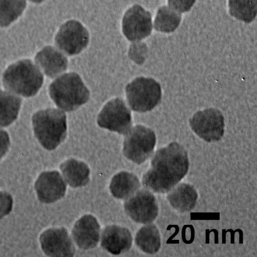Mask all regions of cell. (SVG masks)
<instances>
[{
    "label": "cell",
    "mask_w": 257,
    "mask_h": 257,
    "mask_svg": "<svg viewBox=\"0 0 257 257\" xmlns=\"http://www.w3.org/2000/svg\"><path fill=\"white\" fill-rule=\"evenodd\" d=\"M230 14L236 19L250 23L255 18L257 0H229Z\"/></svg>",
    "instance_id": "603a6c76"
},
{
    "label": "cell",
    "mask_w": 257,
    "mask_h": 257,
    "mask_svg": "<svg viewBox=\"0 0 257 257\" xmlns=\"http://www.w3.org/2000/svg\"><path fill=\"white\" fill-rule=\"evenodd\" d=\"M60 168L65 180L73 188L84 186L89 181L90 170L83 162L70 159L63 162Z\"/></svg>",
    "instance_id": "ac0fdd59"
},
{
    "label": "cell",
    "mask_w": 257,
    "mask_h": 257,
    "mask_svg": "<svg viewBox=\"0 0 257 257\" xmlns=\"http://www.w3.org/2000/svg\"><path fill=\"white\" fill-rule=\"evenodd\" d=\"M135 243L141 250L146 253H157L161 245L158 228L155 224L149 223L142 227L136 234Z\"/></svg>",
    "instance_id": "44dd1931"
},
{
    "label": "cell",
    "mask_w": 257,
    "mask_h": 257,
    "mask_svg": "<svg viewBox=\"0 0 257 257\" xmlns=\"http://www.w3.org/2000/svg\"><path fill=\"white\" fill-rule=\"evenodd\" d=\"M39 200L45 203L54 202L65 195L66 185L57 171L42 172L35 182Z\"/></svg>",
    "instance_id": "4fadbf2b"
},
{
    "label": "cell",
    "mask_w": 257,
    "mask_h": 257,
    "mask_svg": "<svg viewBox=\"0 0 257 257\" xmlns=\"http://www.w3.org/2000/svg\"><path fill=\"white\" fill-rule=\"evenodd\" d=\"M130 107L134 111H150L161 101L162 91L160 84L152 78L139 77L128 83L125 88Z\"/></svg>",
    "instance_id": "5b68a950"
},
{
    "label": "cell",
    "mask_w": 257,
    "mask_h": 257,
    "mask_svg": "<svg viewBox=\"0 0 257 257\" xmlns=\"http://www.w3.org/2000/svg\"><path fill=\"white\" fill-rule=\"evenodd\" d=\"M126 213L135 222L148 224L157 217L158 205L155 196L149 191L142 189L126 198L124 203Z\"/></svg>",
    "instance_id": "30bf717a"
},
{
    "label": "cell",
    "mask_w": 257,
    "mask_h": 257,
    "mask_svg": "<svg viewBox=\"0 0 257 257\" xmlns=\"http://www.w3.org/2000/svg\"><path fill=\"white\" fill-rule=\"evenodd\" d=\"M73 238L81 249L87 250L98 244L100 226L95 217L87 214L82 216L75 223L72 230Z\"/></svg>",
    "instance_id": "5bb4252c"
},
{
    "label": "cell",
    "mask_w": 257,
    "mask_h": 257,
    "mask_svg": "<svg viewBox=\"0 0 257 257\" xmlns=\"http://www.w3.org/2000/svg\"><path fill=\"white\" fill-rule=\"evenodd\" d=\"M140 187V183L137 176L122 171L112 177L109 189L115 198L126 199L136 193Z\"/></svg>",
    "instance_id": "d6986e66"
},
{
    "label": "cell",
    "mask_w": 257,
    "mask_h": 257,
    "mask_svg": "<svg viewBox=\"0 0 257 257\" xmlns=\"http://www.w3.org/2000/svg\"><path fill=\"white\" fill-rule=\"evenodd\" d=\"M167 195L171 205L177 211L185 212L191 210L195 206L198 194L191 184L182 183L173 187Z\"/></svg>",
    "instance_id": "e0dca14e"
},
{
    "label": "cell",
    "mask_w": 257,
    "mask_h": 257,
    "mask_svg": "<svg viewBox=\"0 0 257 257\" xmlns=\"http://www.w3.org/2000/svg\"><path fill=\"white\" fill-rule=\"evenodd\" d=\"M189 122L194 132L207 142L218 141L224 134V117L218 109L210 108L198 111Z\"/></svg>",
    "instance_id": "9c48e42d"
},
{
    "label": "cell",
    "mask_w": 257,
    "mask_h": 257,
    "mask_svg": "<svg viewBox=\"0 0 257 257\" xmlns=\"http://www.w3.org/2000/svg\"><path fill=\"white\" fill-rule=\"evenodd\" d=\"M30 1L34 3L39 4L43 2L44 0H29Z\"/></svg>",
    "instance_id": "1f68e13d"
},
{
    "label": "cell",
    "mask_w": 257,
    "mask_h": 257,
    "mask_svg": "<svg viewBox=\"0 0 257 257\" xmlns=\"http://www.w3.org/2000/svg\"><path fill=\"white\" fill-rule=\"evenodd\" d=\"M156 142L155 134L151 128L141 125H136L125 135L123 154L133 162L142 164L152 155Z\"/></svg>",
    "instance_id": "8992f818"
},
{
    "label": "cell",
    "mask_w": 257,
    "mask_h": 257,
    "mask_svg": "<svg viewBox=\"0 0 257 257\" xmlns=\"http://www.w3.org/2000/svg\"><path fill=\"white\" fill-rule=\"evenodd\" d=\"M132 236L126 228L113 225L105 227L101 236V246L112 254H119L130 249Z\"/></svg>",
    "instance_id": "9a60e30c"
},
{
    "label": "cell",
    "mask_w": 257,
    "mask_h": 257,
    "mask_svg": "<svg viewBox=\"0 0 257 257\" xmlns=\"http://www.w3.org/2000/svg\"><path fill=\"white\" fill-rule=\"evenodd\" d=\"M191 220H219L220 219L219 212H191L190 213Z\"/></svg>",
    "instance_id": "83f0119b"
},
{
    "label": "cell",
    "mask_w": 257,
    "mask_h": 257,
    "mask_svg": "<svg viewBox=\"0 0 257 257\" xmlns=\"http://www.w3.org/2000/svg\"><path fill=\"white\" fill-rule=\"evenodd\" d=\"M40 69L30 59L18 61L9 66L3 76L5 88L24 97L35 95L43 82Z\"/></svg>",
    "instance_id": "7a4b0ae2"
},
{
    "label": "cell",
    "mask_w": 257,
    "mask_h": 257,
    "mask_svg": "<svg viewBox=\"0 0 257 257\" xmlns=\"http://www.w3.org/2000/svg\"><path fill=\"white\" fill-rule=\"evenodd\" d=\"M229 232L231 234V244L234 243V234L236 232L239 233V243H243V232L240 229H237L235 230H233L232 229H229L227 230L225 229L222 230V243L224 244L226 243V234L227 232Z\"/></svg>",
    "instance_id": "f546056e"
},
{
    "label": "cell",
    "mask_w": 257,
    "mask_h": 257,
    "mask_svg": "<svg viewBox=\"0 0 257 257\" xmlns=\"http://www.w3.org/2000/svg\"><path fill=\"white\" fill-rule=\"evenodd\" d=\"M10 145L8 134L0 129V159L6 154Z\"/></svg>",
    "instance_id": "f1b7e54d"
},
{
    "label": "cell",
    "mask_w": 257,
    "mask_h": 257,
    "mask_svg": "<svg viewBox=\"0 0 257 257\" xmlns=\"http://www.w3.org/2000/svg\"><path fill=\"white\" fill-rule=\"evenodd\" d=\"M189 168L187 152L178 143L172 142L156 152L142 184L154 192L167 193L185 177Z\"/></svg>",
    "instance_id": "6da1fadb"
},
{
    "label": "cell",
    "mask_w": 257,
    "mask_h": 257,
    "mask_svg": "<svg viewBox=\"0 0 257 257\" xmlns=\"http://www.w3.org/2000/svg\"><path fill=\"white\" fill-rule=\"evenodd\" d=\"M97 122L101 127L125 135L131 128V113L123 99L113 98L104 105Z\"/></svg>",
    "instance_id": "52a82bcc"
},
{
    "label": "cell",
    "mask_w": 257,
    "mask_h": 257,
    "mask_svg": "<svg viewBox=\"0 0 257 257\" xmlns=\"http://www.w3.org/2000/svg\"><path fill=\"white\" fill-rule=\"evenodd\" d=\"M152 16L139 5H135L124 13L122 31L127 40L137 42L149 36L152 30Z\"/></svg>",
    "instance_id": "8fae6325"
},
{
    "label": "cell",
    "mask_w": 257,
    "mask_h": 257,
    "mask_svg": "<svg viewBox=\"0 0 257 257\" xmlns=\"http://www.w3.org/2000/svg\"><path fill=\"white\" fill-rule=\"evenodd\" d=\"M196 0H168L169 7L179 13L188 12Z\"/></svg>",
    "instance_id": "4316f807"
},
{
    "label": "cell",
    "mask_w": 257,
    "mask_h": 257,
    "mask_svg": "<svg viewBox=\"0 0 257 257\" xmlns=\"http://www.w3.org/2000/svg\"><path fill=\"white\" fill-rule=\"evenodd\" d=\"M49 94L55 104L66 111L77 109L87 102L90 92L81 77L74 72L57 77L49 86Z\"/></svg>",
    "instance_id": "3957f363"
},
{
    "label": "cell",
    "mask_w": 257,
    "mask_h": 257,
    "mask_svg": "<svg viewBox=\"0 0 257 257\" xmlns=\"http://www.w3.org/2000/svg\"><path fill=\"white\" fill-rule=\"evenodd\" d=\"M26 7V0H0V27L9 26L21 15Z\"/></svg>",
    "instance_id": "cb8c5ba5"
},
{
    "label": "cell",
    "mask_w": 257,
    "mask_h": 257,
    "mask_svg": "<svg viewBox=\"0 0 257 257\" xmlns=\"http://www.w3.org/2000/svg\"><path fill=\"white\" fill-rule=\"evenodd\" d=\"M172 227L175 228V231L174 234L170 236V237L167 240L166 242L167 244L173 243L172 238H173L178 234L179 231V227L177 225H169L167 228V230H170ZM176 241V240H175Z\"/></svg>",
    "instance_id": "4dcf8cb0"
},
{
    "label": "cell",
    "mask_w": 257,
    "mask_h": 257,
    "mask_svg": "<svg viewBox=\"0 0 257 257\" xmlns=\"http://www.w3.org/2000/svg\"><path fill=\"white\" fill-rule=\"evenodd\" d=\"M21 102L16 94L0 89V127L7 126L16 119Z\"/></svg>",
    "instance_id": "ffe728a7"
},
{
    "label": "cell",
    "mask_w": 257,
    "mask_h": 257,
    "mask_svg": "<svg viewBox=\"0 0 257 257\" xmlns=\"http://www.w3.org/2000/svg\"><path fill=\"white\" fill-rule=\"evenodd\" d=\"M12 206L11 195L7 192L0 191V219L10 213Z\"/></svg>",
    "instance_id": "484cf974"
},
{
    "label": "cell",
    "mask_w": 257,
    "mask_h": 257,
    "mask_svg": "<svg viewBox=\"0 0 257 257\" xmlns=\"http://www.w3.org/2000/svg\"><path fill=\"white\" fill-rule=\"evenodd\" d=\"M41 247L50 256H72L75 246L67 230L64 227L50 228L40 236Z\"/></svg>",
    "instance_id": "7c38bea8"
},
{
    "label": "cell",
    "mask_w": 257,
    "mask_h": 257,
    "mask_svg": "<svg viewBox=\"0 0 257 257\" xmlns=\"http://www.w3.org/2000/svg\"><path fill=\"white\" fill-rule=\"evenodd\" d=\"M181 20L180 13L169 6H164L157 11L154 23V28L159 32L171 33L178 28Z\"/></svg>",
    "instance_id": "7402d4cb"
},
{
    "label": "cell",
    "mask_w": 257,
    "mask_h": 257,
    "mask_svg": "<svg viewBox=\"0 0 257 257\" xmlns=\"http://www.w3.org/2000/svg\"><path fill=\"white\" fill-rule=\"evenodd\" d=\"M35 60L38 66L50 78H54L68 67V60L66 57L55 48L48 46L38 52Z\"/></svg>",
    "instance_id": "2e32d148"
},
{
    "label": "cell",
    "mask_w": 257,
    "mask_h": 257,
    "mask_svg": "<svg viewBox=\"0 0 257 257\" xmlns=\"http://www.w3.org/2000/svg\"><path fill=\"white\" fill-rule=\"evenodd\" d=\"M143 44H134L130 47V58L138 64L142 63L145 59L146 47Z\"/></svg>",
    "instance_id": "d4e9b609"
},
{
    "label": "cell",
    "mask_w": 257,
    "mask_h": 257,
    "mask_svg": "<svg viewBox=\"0 0 257 257\" xmlns=\"http://www.w3.org/2000/svg\"><path fill=\"white\" fill-rule=\"evenodd\" d=\"M89 34L79 21H67L60 27L55 38L57 47L69 56L76 55L85 49L89 42Z\"/></svg>",
    "instance_id": "ba28073f"
},
{
    "label": "cell",
    "mask_w": 257,
    "mask_h": 257,
    "mask_svg": "<svg viewBox=\"0 0 257 257\" xmlns=\"http://www.w3.org/2000/svg\"><path fill=\"white\" fill-rule=\"evenodd\" d=\"M32 124L36 137L48 150L56 148L66 137V116L60 109L51 108L36 112Z\"/></svg>",
    "instance_id": "277c9868"
}]
</instances>
